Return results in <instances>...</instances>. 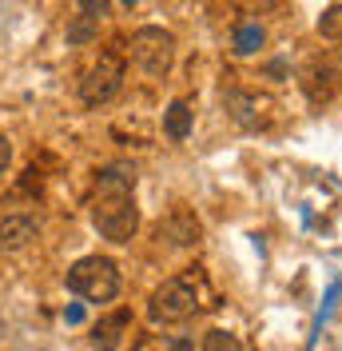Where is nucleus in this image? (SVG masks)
Instances as JSON below:
<instances>
[{"mask_svg":"<svg viewBox=\"0 0 342 351\" xmlns=\"http://www.w3.org/2000/svg\"><path fill=\"white\" fill-rule=\"evenodd\" d=\"M8 164H12V140L0 132V176L8 172Z\"/></svg>","mask_w":342,"mask_h":351,"instance_id":"f3484780","label":"nucleus"},{"mask_svg":"<svg viewBox=\"0 0 342 351\" xmlns=\"http://www.w3.org/2000/svg\"><path fill=\"white\" fill-rule=\"evenodd\" d=\"M203 351H243V343H239V335H231V331L211 328L203 335Z\"/></svg>","mask_w":342,"mask_h":351,"instance_id":"2eb2a0df","label":"nucleus"},{"mask_svg":"<svg viewBox=\"0 0 342 351\" xmlns=\"http://www.w3.org/2000/svg\"><path fill=\"white\" fill-rule=\"evenodd\" d=\"M128 328H131V315H128V311H111V315H104V319H96V324H92L88 343H92L96 351H116L120 343H124Z\"/></svg>","mask_w":342,"mask_h":351,"instance_id":"6e6552de","label":"nucleus"},{"mask_svg":"<svg viewBox=\"0 0 342 351\" xmlns=\"http://www.w3.org/2000/svg\"><path fill=\"white\" fill-rule=\"evenodd\" d=\"M40 236V223L32 216H4L0 219V252H24L28 243Z\"/></svg>","mask_w":342,"mask_h":351,"instance_id":"1a4fd4ad","label":"nucleus"},{"mask_svg":"<svg viewBox=\"0 0 342 351\" xmlns=\"http://www.w3.org/2000/svg\"><path fill=\"white\" fill-rule=\"evenodd\" d=\"M64 36H68V44H72V48H84V44L100 40V21L80 12V16H72V21H68V32H64Z\"/></svg>","mask_w":342,"mask_h":351,"instance_id":"f8f14e48","label":"nucleus"},{"mask_svg":"<svg viewBox=\"0 0 342 351\" xmlns=\"http://www.w3.org/2000/svg\"><path fill=\"white\" fill-rule=\"evenodd\" d=\"M199 236H203V223H199L195 212H187V208H175V212L163 219V240H168L171 247H195Z\"/></svg>","mask_w":342,"mask_h":351,"instance_id":"9d476101","label":"nucleus"},{"mask_svg":"<svg viewBox=\"0 0 342 351\" xmlns=\"http://www.w3.org/2000/svg\"><path fill=\"white\" fill-rule=\"evenodd\" d=\"M199 311V280L195 276H175L163 287H155L148 300V315L151 324L168 328V324H183Z\"/></svg>","mask_w":342,"mask_h":351,"instance_id":"7ed1b4c3","label":"nucleus"},{"mask_svg":"<svg viewBox=\"0 0 342 351\" xmlns=\"http://www.w3.org/2000/svg\"><path fill=\"white\" fill-rule=\"evenodd\" d=\"M64 324H84V304H72V307H64Z\"/></svg>","mask_w":342,"mask_h":351,"instance_id":"6ab92c4d","label":"nucleus"},{"mask_svg":"<svg viewBox=\"0 0 342 351\" xmlns=\"http://www.w3.org/2000/svg\"><path fill=\"white\" fill-rule=\"evenodd\" d=\"M278 0H239V8H247V12H267V8H275Z\"/></svg>","mask_w":342,"mask_h":351,"instance_id":"a211bd4d","label":"nucleus"},{"mask_svg":"<svg viewBox=\"0 0 342 351\" xmlns=\"http://www.w3.org/2000/svg\"><path fill=\"white\" fill-rule=\"evenodd\" d=\"M92 228L107 243H131L140 232V208H135V172L128 164H111L96 176V199H92Z\"/></svg>","mask_w":342,"mask_h":351,"instance_id":"f257e3e1","label":"nucleus"},{"mask_svg":"<svg viewBox=\"0 0 342 351\" xmlns=\"http://www.w3.org/2000/svg\"><path fill=\"white\" fill-rule=\"evenodd\" d=\"M120 4H124V8H135V4H140V0H120Z\"/></svg>","mask_w":342,"mask_h":351,"instance_id":"aec40b11","label":"nucleus"},{"mask_svg":"<svg viewBox=\"0 0 342 351\" xmlns=\"http://www.w3.org/2000/svg\"><path fill=\"white\" fill-rule=\"evenodd\" d=\"M68 291L88 304H111L120 295V267L107 256H84L68 267Z\"/></svg>","mask_w":342,"mask_h":351,"instance_id":"f03ea898","label":"nucleus"},{"mask_svg":"<svg viewBox=\"0 0 342 351\" xmlns=\"http://www.w3.org/2000/svg\"><path fill=\"white\" fill-rule=\"evenodd\" d=\"M131 60L140 64V72H148L155 80L168 76L171 64H175V36H171L168 28H159V24L140 28L131 36Z\"/></svg>","mask_w":342,"mask_h":351,"instance_id":"20e7f679","label":"nucleus"},{"mask_svg":"<svg viewBox=\"0 0 342 351\" xmlns=\"http://www.w3.org/2000/svg\"><path fill=\"white\" fill-rule=\"evenodd\" d=\"M263 44H267L263 24H239V28H235V52H239V56H255Z\"/></svg>","mask_w":342,"mask_h":351,"instance_id":"ddd939ff","label":"nucleus"},{"mask_svg":"<svg viewBox=\"0 0 342 351\" xmlns=\"http://www.w3.org/2000/svg\"><path fill=\"white\" fill-rule=\"evenodd\" d=\"M192 124H195V112L187 100H171L168 112H163V136L168 140H187L192 136Z\"/></svg>","mask_w":342,"mask_h":351,"instance_id":"9b49d317","label":"nucleus"},{"mask_svg":"<svg viewBox=\"0 0 342 351\" xmlns=\"http://www.w3.org/2000/svg\"><path fill=\"white\" fill-rule=\"evenodd\" d=\"M223 108H227V116L235 120L239 128H263L267 112H271V100L255 96V92H243V88H227L223 92Z\"/></svg>","mask_w":342,"mask_h":351,"instance_id":"0eeeda50","label":"nucleus"},{"mask_svg":"<svg viewBox=\"0 0 342 351\" xmlns=\"http://www.w3.org/2000/svg\"><path fill=\"white\" fill-rule=\"evenodd\" d=\"M319 36L330 44H342V4H330L319 16Z\"/></svg>","mask_w":342,"mask_h":351,"instance_id":"4468645a","label":"nucleus"},{"mask_svg":"<svg viewBox=\"0 0 342 351\" xmlns=\"http://www.w3.org/2000/svg\"><path fill=\"white\" fill-rule=\"evenodd\" d=\"M76 4H80L84 16H96V21H104V12H107V0H76Z\"/></svg>","mask_w":342,"mask_h":351,"instance_id":"dca6fc26","label":"nucleus"},{"mask_svg":"<svg viewBox=\"0 0 342 351\" xmlns=\"http://www.w3.org/2000/svg\"><path fill=\"white\" fill-rule=\"evenodd\" d=\"M302 92H306L311 104L334 100V96L342 92V60H334V56L315 60V64L306 68V76H302Z\"/></svg>","mask_w":342,"mask_h":351,"instance_id":"423d86ee","label":"nucleus"},{"mask_svg":"<svg viewBox=\"0 0 342 351\" xmlns=\"http://www.w3.org/2000/svg\"><path fill=\"white\" fill-rule=\"evenodd\" d=\"M120 88H124V60L111 56V52H104V56L80 76V100H84L88 108H104V104H111V100L120 96Z\"/></svg>","mask_w":342,"mask_h":351,"instance_id":"39448f33","label":"nucleus"}]
</instances>
